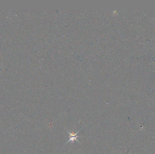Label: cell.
Returning <instances> with one entry per match:
<instances>
[{
  "instance_id": "6da1fadb",
  "label": "cell",
  "mask_w": 155,
  "mask_h": 154,
  "mask_svg": "<svg viewBox=\"0 0 155 154\" xmlns=\"http://www.w3.org/2000/svg\"><path fill=\"white\" fill-rule=\"evenodd\" d=\"M66 131L68 132V133L70 134V136H70V139H69V140L67 141L65 145L68 144V142H73V141H74L75 140V141H77L78 143H79V141L78 140L77 138H81V137H82V136H77V134H78V133H79L80 130H79V131H78V132H77L76 133H70V132L68 130H66Z\"/></svg>"
},
{
  "instance_id": "7a4b0ae2",
  "label": "cell",
  "mask_w": 155,
  "mask_h": 154,
  "mask_svg": "<svg viewBox=\"0 0 155 154\" xmlns=\"http://www.w3.org/2000/svg\"></svg>"
}]
</instances>
